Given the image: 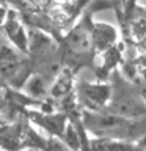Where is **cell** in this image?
Here are the masks:
<instances>
[{"instance_id":"cell-15","label":"cell","mask_w":146,"mask_h":151,"mask_svg":"<svg viewBox=\"0 0 146 151\" xmlns=\"http://www.w3.org/2000/svg\"><path fill=\"white\" fill-rule=\"evenodd\" d=\"M141 139H143V142H140V146H143V145L146 143V135H143V137H141Z\"/></svg>"},{"instance_id":"cell-13","label":"cell","mask_w":146,"mask_h":151,"mask_svg":"<svg viewBox=\"0 0 146 151\" xmlns=\"http://www.w3.org/2000/svg\"><path fill=\"white\" fill-rule=\"evenodd\" d=\"M3 104H5V94H3V91H0V110H2Z\"/></svg>"},{"instance_id":"cell-4","label":"cell","mask_w":146,"mask_h":151,"mask_svg":"<svg viewBox=\"0 0 146 151\" xmlns=\"http://www.w3.org/2000/svg\"><path fill=\"white\" fill-rule=\"evenodd\" d=\"M21 54L8 44L0 47V79L3 82H9L13 77H16L24 66L30 61Z\"/></svg>"},{"instance_id":"cell-2","label":"cell","mask_w":146,"mask_h":151,"mask_svg":"<svg viewBox=\"0 0 146 151\" xmlns=\"http://www.w3.org/2000/svg\"><path fill=\"white\" fill-rule=\"evenodd\" d=\"M77 99L85 109L88 110H102L110 101L112 87L108 83L97 82V83H89L85 80L77 82Z\"/></svg>"},{"instance_id":"cell-14","label":"cell","mask_w":146,"mask_h":151,"mask_svg":"<svg viewBox=\"0 0 146 151\" xmlns=\"http://www.w3.org/2000/svg\"><path fill=\"white\" fill-rule=\"evenodd\" d=\"M138 3L141 5V8H143V9H146V0H138Z\"/></svg>"},{"instance_id":"cell-6","label":"cell","mask_w":146,"mask_h":151,"mask_svg":"<svg viewBox=\"0 0 146 151\" xmlns=\"http://www.w3.org/2000/svg\"><path fill=\"white\" fill-rule=\"evenodd\" d=\"M118 42V30L105 22H91V44L93 52L101 54Z\"/></svg>"},{"instance_id":"cell-5","label":"cell","mask_w":146,"mask_h":151,"mask_svg":"<svg viewBox=\"0 0 146 151\" xmlns=\"http://www.w3.org/2000/svg\"><path fill=\"white\" fill-rule=\"evenodd\" d=\"M27 116L31 121H35L38 126H41L42 129H46L50 135H57L61 139L66 127V121H68V113L66 112H60V113H54V112H33L28 110Z\"/></svg>"},{"instance_id":"cell-9","label":"cell","mask_w":146,"mask_h":151,"mask_svg":"<svg viewBox=\"0 0 146 151\" xmlns=\"http://www.w3.org/2000/svg\"><path fill=\"white\" fill-rule=\"evenodd\" d=\"M61 140L66 143L68 148L77 150L82 146V142H80V135H79V127L74 126V123H68L64 127V132L61 135Z\"/></svg>"},{"instance_id":"cell-3","label":"cell","mask_w":146,"mask_h":151,"mask_svg":"<svg viewBox=\"0 0 146 151\" xmlns=\"http://www.w3.org/2000/svg\"><path fill=\"white\" fill-rule=\"evenodd\" d=\"M2 30L5 33V36L9 40V42L16 47L19 52L27 54L28 52V36L27 32L24 28V24L21 22V19L16 14L14 9H8L6 16H5L2 22Z\"/></svg>"},{"instance_id":"cell-12","label":"cell","mask_w":146,"mask_h":151,"mask_svg":"<svg viewBox=\"0 0 146 151\" xmlns=\"http://www.w3.org/2000/svg\"><path fill=\"white\" fill-rule=\"evenodd\" d=\"M57 3H60V5H71V3H74L75 0H55Z\"/></svg>"},{"instance_id":"cell-1","label":"cell","mask_w":146,"mask_h":151,"mask_svg":"<svg viewBox=\"0 0 146 151\" xmlns=\"http://www.w3.org/2000/svg\"><path fill=\"white\" fill-rule=\"evenodd\" d=\"M63 55L66 66H75L80 68L82 63L89 61V57L93 54V44H91V13L83 16V19L79 24L71 28L66 33L63 40Z\"/></svg>"},{"instance_id":"cell-10","label":"cell","mask_w":146,"mask_h":151,"mask_svg":"<svg viewBox=\"0 0 146 151\" xmlns=\"http://www.w3.org/2000/svg\"><path fill=\"white\" fill-rule=\"evenodd\" d=\"M130 33L137 40H145L146 38V19L137 17L130 22Z\"/></svg>"},{"instance_id":"cell-11","label":"cell","mask_w":146,"mask_h":151,"mask_svg":"<svg viewBox=\"0 0 146 151\" xmlns=\"http://www.w3.org/2000/svg\"><path fill=\"white\" fill-rule=\"evenodd\" d=\"M5 16H6V9H5L2 5H0V25H2V22H3Z\"/></svg>"},{"instance_id":"cell-8","label":"cell","mask_w":146,"mask_h":151,"mask_svg":"<svg viewBox=\"0 0 146 151\" xmlns=\"http://www.w3.org/2000/svg\"><path fill=\"white\" fill-rule=\"evenodd\" d=\"M25 94H28L33 99H41L47 94V80L39 73H33L28 76V79L22 85Z\"/></svg>"},{"instance_id":"cell-7","label":"cell","mask_w":146,"mask_h":151,"mask_svg":"<svg viewBox=\"0 0 146 151\" xmlns=\"http://www.w3.org/2000/svg\"><path fill=\"white\" fill-rule=\"evenodd\" d=\"M72 88H74V73L71 68H61L57 76L52 79V83L47 93L50 94L52 98L55 99H60V98H64L66 94L72 93Z\"/></svg>"}]
</instances>
